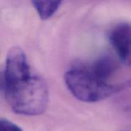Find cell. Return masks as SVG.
<instances>
[{"label": "cell", "mask_w": 131, "mask_h": 131, "mask_svg": "<svg viewBox=\"0 0 131 131\" xmlns=\"http://www.w3.org/2000/svg\"><path fill=\"white\" fill-rule=\"evenodd\" d=\"M7 102L18 114L37 116L43 114L48 106L49 93L46 82L31 74L25 79L5 87Z\"/></svg>", "instance_id": "obj_1"}, {"label": "cell", "mask_w": 131, "mask_h": 131, "mask_svg": "<svg viewBox=\"0 0 131 131\" xmlns=\"http://www.w3.org/2000/svg\"><path fill=\"white\" fill-rule=\"evenodd\" d=\"M64 81L68 90L77 99L88 103L104 100L122 88L101 81L88 66L82 65L69 68L64 74Z\"/></svg>", "instance_id": "obj_2"}, {"label": "cell", "mask_w": 131, "mask_h": 131, "mask_svg": "<svg viewBox=\"0 0 131 131\" xmlns=\"http://www.w3.org/2000/svg\"><path fill=\"white\" fill-rule=\"evenodd\" d=\"M31 74L30 67L24 51L18 46L10 48L7 54L4 72L5 87L23 80Z\"/></svg>", "instance_id": "obj_3"}, {"label": "cell", "mask_w": 131, "mask_h": 131, "mask_svg": "<svg viewBox=\"0 0 131 131\" xmlns=\"http://www.w3.org/2000/svg\"><path fill=\"white\" fill-rule=\"evenodd\" d=\"M109 41L120 57L121 60L127 64H130V26L128 23L122 22L114 25L108 35Z\"/></svg>", "instance_id": "obj_4"}, {"label": "cell", "mask_w": 131, "mask_h": 131, "mask_svg": "<svg viewBox=\"0 0 131 131\" xmlns=\"http://www.w3.org/2000/svg\"><path fill=\"white\" fill-rule=\"evenodd\" d=\"M88 67L97 78L105 82H108L117 68L115 61L109 56L101 57Z\"/></svg>", "instance_id": "obj_5"}, {"label": "cell", "mask_w": 131, "mask_h": 131, "mask_svg": "<svg viewBox=\"0 0 131 131\" xmlns=\"http://www.w3.org/2000/svg\"><path fill=\"white\" fill-rule=\"evenodd\" d=\"M60 1H32L31 4L42 20L50 18L58 9Z\"/></svg>", "instance_id": "obj_6"}, {"label": "cell", "mask_w": 131, "mask_h": 131, "mask_svg": "<svg viewBox=\"0 0 131 131\" xmlns=\"http://www.w3.org/2000/svg\"><path fill=\"white\" fill-rule=\"evenodd\" d=\"M0 131H22V130L20 127L8 120L0 119Z\"/></svg>", "instance_id": "obj_7"}]
</instances>
